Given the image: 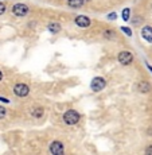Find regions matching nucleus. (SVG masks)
<instances>
[{
    "mask_svg": "<svg viewBox=\"0 0 152 155\" xmlns=\"http://www.w3.org/2000/svg\"><path fill=\"white\" fill-rule=\"evenodd\" d=\"M63 121L67 126H74L79 121V113L74 109H69L66 113L63 115Z\"/></svg>",
    "mask_w": 152,
    "mask_h": 155,
    "instance_id": "nucleus-1",
    "label": "nucleus"
},
{
    "mask_svg": "<svg viewBox=\"0 0 152 155\" xmlns=\"http://www.w3.org/2000/svg\"><path fill=\"white\" fill-rule=\"evenodd\" d=\"M105 85H106V81L102 78V77H96V78L92 81L90 88H92V91L93 92H100V91H102V89L105 88Z\"/></svg>",
    "mask_w": 152,
    "mask_h": 155,
    "instance_id": "nucleus-2",
    "label": "nucleus"
},
{
    "mask_svg": "<svg viewBox=\"0 0 152 155\" xmlns=\"http://www.w3.org/2000/svg\"><path fill=\"white\" fill-rule=\"evenodd\" d=\"M28 12V7L26 4H22V3H18L12 7V14L15 16H24Z\"/></svg>",
    "mask_w": 152,
    "mask_h": 155,
    "instance_id": "nucleus-3",
    "label": "nucleus"
},
{
    "mask_svg": "<svg viewBox=\"0 0 152 155\" xmlns=\"http://www.w3.org/2000/svg\"><path fill=\"white\" fill-rule=\"evenodd\" d=\"M30 92V88L26 84H16L14 86V93L16 94L18 97H24L27 96Z\"/></svg>",
    "mask_w": 152,
    "mask_h": 155,
    "instance_id": "nucleus-4",
    "label": "nucleus"
},
{
    "mask_svg": "<svg viewBox=\"0 0 152 155\" xmlns=\"http://www.w3.org/2000/svg\"><path fill=\"white\" fill-rule=\"evenodd\" d=\"M117 59H118V62H120V64H123V65H129L131 62L133 61V55L131 54L129 51H121L120 54H118Z\"/></svg>",
    "mask_w": 152,
    "mask_h": 155,
    "instance_id": "nucleus-5",
    "label": "nucleus"
},
{
    "mask_svg": "<svg viewBox=\"0 0 152 155\" xmlns=\"http://www.w3.org/2000/svg\"><path fill=\"white\" fill-rule=\"evenodd\" d=\"M50 153L57 154V155L63 154V144H62L61 142H58V140L53 142L51 144H50Z\"/></svg>",
    "mask_w": 152,
    "mask_h": 155,
    "instance_id": "nucleus-6",
    "label": "nucleus"
},
{
    "mask_svg": "<svg viewBox=\"0 0 152 155\" xmlns=\"http://www.w3.org/2000/svg\"><path fill=\"white\" fill-rule=\"evenodd\" d=\"M76 25L78 27H82V28H86L90 26V19L88 16H83V15H79V16L76 18Z\"/></svg>",
    "mask_w": 152,
    "mask_h": 155,
    "instance_id": "nucleus-7",
    "label": "nucleus"
},
{
    "mask_svg": "<svg viewBox=\"0 0 152 155\" xmlns=\"http://www.w3.org/2000/svg\"><path fill=\"white\" fill-rule=\"evenodd\" d=\"M141 35L147 42H152V27L151 26H145V27H143Z\"/></svg>",
    "mask_w": 152,
    "mask_h": 155,
    "instance_id": "nucleus-8",
    "label": "nucleus"
},
{
    "mask_svg": "<svg viewBox=\"0 0 152 155\" xmlns=\"http://www.w3.org/2000/svg\"><path fill=\"white\" fill-rule=\"evenodd\" d=\"M43 113H44V111H43V108H42V107H34V108L31 109V115L34 116V117H37V119L42 117V116H43Z\"/></svg>",
    "mask_w": 152,
    "mask_h": 155,
    "instance_id": "nucleus-9",
    "label": "nucleus"
},
{
    "mask_svg": "<svg viewBox=\"0 0 152 155\" xmlns=\"http://www.w3.org/2000/svg\"><path fill=\"white\" fill-rule=\"evenodd\" d=\"M137 89H139V92H141V93H148V92L151 91V85L148 84V82L143 81L137 85Z\"/></svg>",
    "mask_w": 152,
    "mask_h": 155,
    "instance_id": "nucleus-10",
    "label": "nucleus"
},
{
    "mask_svg": "<svg viewBox=\"0 0 152 155\" xmlns=\"http://www.w3.org/2000/svg\"><path fill=\"white\" fill-rule=\"evenodd\" d=\"M67 4L71 8H79L83 5V0H67Z\"/></svg>",
    "mask_w": 152,
    "mask_h": 155,
    "instance_id": "nucleus-11",
    "label": "nucleus"
},
{
    "mask_svg": "<svg viewBox=\"0 0 152 155\" xmlns=\"http://www.w3.org/2000/svg\"><path fill=\"white\" fill-rule=\"evenodd\" d=\"M49 30L53 32V34H57V32H59L61 31V25L59 23H50L49 25Z\"/></svg>",
    "mask_w": 152,
    "mask_h": 155,
    "instance_id": "nucleus-12",
    "label": "nucleus"
},
{
    "mask_svg": "<svg viewBox=\"0 0 152 155\" xmlns=\"http://www.w3.org/2000/svg\"><path fill=\"white\" fill-rule=\"evenodd\" d=\"M121 15H123V19L125 20V22H128V20H129V16H131V10L129 8H124Z\"/></svg>",
    "mask_w": 152,
    "mask_h": 155,
    "instance_id": "nucleus-13",
    "label": "nucleus"
},
{
    "mask_svg": "<svg viewBox=\"0 0 152 155\" xmlns=\"http://www.w3.org/2000/svg\"><path fill=\"white\" fill-rule=\"evenodd\" d=\"M104 37H105V38H111V39H112V38L116 37V32L112 31V30H108V31L104 32Z\"/></svg>",
    "mask_w": 152,
    "mask_h": 155,
    "instance_id": "nucleus-14",
    "label": "nucleus"
},
{
    "mask_svg": "<svg viewBox=\"0 0 152 155\" xmlns=\"http://www.w3.org/2000/svg\"><path fill=\"white\" fill-rule=\"evenodd\" d=\"M121 31L125 32V34H127L128 37H131V35H132V31H131V30L128 28V27H121Z\"/></svg>",
    "mask_w": 152,
    "mask_h": 155,
    "instance_id": "nucleus-15",
    "label": "nucleus"
},
{
    "mask_svg": "<svg viewBox=\"0 0 152 155\" xmlns=\"http://www.w3.org/2000/svg\"><path fill=\"white\" fill-rule=\"evenodd\" d=\"M5 113H7V111H5L4 107H0V119H3L5 116Z\"/></svg>",
    "mask_w": 152,
    "mask_h": 155,
    "instance_id": "nucleus-16",
    "label": "nucleus"
},
{
    "mask_svg": "<svg viewBox=\"0 0 152 155\" xmlns=\"http://www.w3.org/2000/svg\"><path fill=\"white\" fill-rule=\"evenodd\" d=\"M4 11H5V4H4V3L0 2V15L4 14Z\"/></svg>",
    "mask_w": 152,
    "mask_h": 155,
    "instance_id": "nucleus-17",
    "label": "nucleus"
},
{
    "mask_svg": "<svg viewBox=\"0 0 152 155\" xmlns=\"http://www.w3.org/2000/svg\"><path fill=\"white\" fill-rule=\"evenodd\" d=\"M108 18H109V19H111V20H115V19H116V14H115V12L109 14V15H108Z\"/></svg>",
    "mask_w": 152,
    "mask_h": 155,
    "instance_id": "nucleus-18",
    "label": "nucleus"
},
{
    "mask_svg": "<svg viewBox=\"0 0 152 155\" xmlns=\"http://www.w3.org/2000/svg\"><path fill=\"white\" fill-rule=\"evenodd\" d=\"M145 153H147V154H151V155H152V146H151V147H148L147 150H145Z\"/></svg>",
    "mask_w": 152,
    "mask_h": 155,
    "instance_id": "nucleus-19",
    "label": "nucleus"
},
{
    "mask_svg": "<svg viewBox=\"0 0 152 155\" xmlns=\"http://www.w3.org/2000/svg\"><path fill=\"white\" fill-rule=\"evenodd\" d=\"M0 101H3V103H10V100H8V99H4V97H0Z\"/></svg>",
    "mask_w": 152,
    "mask_h": 155,
    "instance_id": "nucleus-20",
    "label": "nucleus"
},
{
    "mask_svg": "<svg viewBox=\"0 0 152 155\" xmlns=\"http://www.w3.org/2000/svg\"><path fill=\"white\" fill-rule=\"evenodd\" d=\"M148 135H152V128H150V130H148Z\"/></svg>",
    "mask_w": 152,
    "mask_h": 155,
    "instance_id": "nucleus-21",
    "label": "nucleus"
},
{
    "mask_svg": "<svg viewBox=\"0 0 152 155\" xmlns=\"http://www.w3.org/2000/svg\"><path fill=\"white\" fill-rule=\"evenodd\" d=\"M2 78H3V74H2V71H0V81H2Z\"/></svg>",
    "mask_w": 152,
    "mask_h": 155,
    "instance_id": "nucleus-22",
    "label": "nucleus"
}]
</instances>
